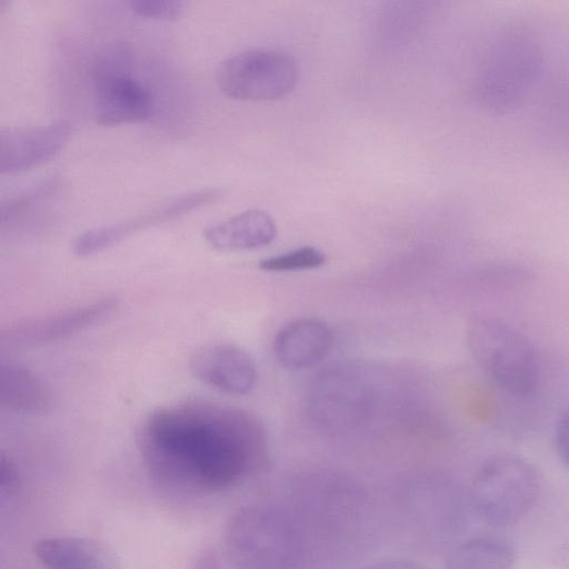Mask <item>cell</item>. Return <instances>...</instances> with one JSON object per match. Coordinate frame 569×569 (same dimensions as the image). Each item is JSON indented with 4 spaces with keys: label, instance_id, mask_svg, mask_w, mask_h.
<instances>
[{
    "label": "cell",
    "instance_id": "7402d4cb",
    "mask_svg": "<svg viewBox=\"0 0 569 569\" xmlns=\"http://www.w3.org/2000/svg\"><path fill=\"white\" fill-rule=\"evenodd\" d=\"M553 563L558 569H569V541L557 547L553 553Z\"/></svg>",
    "mask_w": 569,
    "mask_h": 569
},
{
    "label": "cell",
    "instance_id": "9c48e42d",
    "mask_svg": "<svg viewBox=\"0 0 569 569\" xmlns=\"http://www.w3.org/2000/svg\"><path fill=\"white\" fill-rule=\"evenodd\" d=\"M189 367L192 376L200 382L227 395H247L258 380L253 357L232 343L199 348L191 356Z\"/></svg>",
    "mask_w": 569,
    "mask_h": 569
},
{
    "label": "cell",
    "instance_id": "7c38bea8",
    "mask_svg": "<svg viewBox=\"0 0 569 569\" xmlns=\"http://www.w3.org/2000/svg\"><path fill=\"white\" fill-rule=\"evenodd\" d=\"M94 82V117L103 126L139 122L153 110L150 91L129 72Z\"/></svg>",
    "mask_w": 569,
    "mask_h": 569
},
{
    "label": "cell",
    "instance_id": "52a82bcc",
    "mask_svg": "<svg viewBox=\"0 0 569 569\" xmlns=\"http://www.w3.org/2000/svg\"><path fill=\"white\" fill-rule=\"evenodd\" d=\"M221 194V190L216 188L192 191L166 200L126 220L87 230L76 238L72 251L79 257L94 254L121 242L141 230L166 223L211 202H216Z\"/></svg>",
    "mask_w": 569,
    "mask_h": 569
},
{
    "label": "cell",
    "instance_id": "4fadbf2b",
    "mask_svg": "<svg viewBox=\"0 0 569 569\" xmlns=\"http://www.w3.org/2000/svg\"><path fill=\"white\" fill-rule=\"evenodd\" d=\"M34 552L46 569H119L113 552L88 537L46 538L36 545Z\"/></svg>",
    "mask_w": 569,
    "mask_h": 569
},
{
    "label": "cell",
    "instance_id": "8fae6325",
    "mask_svg": "<svg viewBox=\"0 0 569 569\" xmlns=\"http://www.w3.org/2000/svg\"><path fill=\"white\" fill-rule=\"evenodd\" d=\"M333 345L329 325L315 317H302L284 325L273 339L278 363L289 370H302L321 362Z\"/></svg>",
    "mask_w": 569,
    "mask_h": 569
},
{
    "label": "cell",
    "instance_id": "ac0fdd59",
    "mask_svg": "<svg viewBox=\"0 0 569 569\" xmlns=\"http://www.w3.org/2000/svg\"><path fill=\"white\" fill-rule=\"evenodd\" d=\"M128 4L136 16L161 20L178 18L184 7V3L178 0H132Z\"/></svg>",
    "mask_w": 569,
    "mask_h": 569
},
{
    "label": "cell",
    "instance_id": "6da1fadb",
    "mask_svg": "<svg viewBox=\"0 0 569 569\" xmlns=\"http://www.w3.org/2000/svg\"><path fill=\"white\" fill-rule=\"evenodd\" d=\"M150 478L179 493L230 489L263 467L268 438L251 413L209 402H181L151 411L138 432Z\"/></svg>",
    "mask_w": 569,
    "mask_h": 569
},
{
    "label": "cell",
    "instance_id": "2e32d148",
    "mask_svg": "<svg viewBox=\"0 0 569 569\" xmlns=\"http://www.w3.org/2000/svg\"><path fill=\"white\" fill-rule=\"evenodd\" d=\"M515 548L496 537H477L455 546L446 558L447 569H513Z\"/></svg>",
    "mask_w": 569,
    "mask_h": 569
},
{
    "label": "cell",
    "instance_id": "ba28073f",
    "mask_svg": "<svg viewBox=\"0 0 569 569\" xmlns=\"http://www.w3.org/2000/svg\"><path fill=\"white\" fill-rule=\"evenodd\" d=\"M118 306L116 297L61 310L39 318L26 319L7 328L1 341L18 346H38L69 338L99 322Z\"/></svg>",
    "mask_w": 569,
    "mask_h": 569
},
{
    "label": "cell",
    "instance_id": "5b68a950",
    "mask_svg": "<svg viewBox=\"0 0 569 569\" xmlns=\"http://www.w3.org/2000/svg\"><path fill=\"white\" fill-rule=\"evenodd\" d=\"M540 491L541 476L530 460L513 453H499L477 469L470 500L485 521L512 526L529 515Z\"/></svg>",
    "mask_w": 569,
    "mask_h": 569
},
{
    "label": "cell",
    "instance_id": "d6986e66",
    "mask_svg": "<svg viewBox=\"0 0 569 569\" xmlns=\"http://www.w3.org/2000/svg\"><path fill=\"white\" fill-rule=\"evenodd\" d=\"M553 442L559 460L569 469V406L557 420Z\"/></svg>",
    "mask_w": 569,
    "mask_h": 569
},
{
    "label": "cell",
    "instance_id": "e0dca14e",
    "mask_svg": "<svg viewBox=\"0 0 569 569\" xmlns=\"http://www.w3.org/2000/svg\"><path fill=\"white\" fill-rule=\"evenodd\" d=\"M326 262V254L315 247H300L287 252L268 257L260 261L264 271L284 272L315 269Z\"/></svg>",
    "mask_w": 569,
    "mask_h": 569
},
{
    "label": "cell",
    "instance_id": "44dd1931",
    "mask_svg": "<svg viewBox=\"0 0 569 569\" xmlns=\"http://www.w3.org/2000/svg\"><path fill=\"white\" fill-rule=\"evenodd\" d=\"M368 569H423L410 560H385L370 566Z\"/></svg>",
    "mask_w": 569,
    "mask_h": 569
},
{
    "label": "cell",
    "instance_id": "7a4b0ae2",
    "mask_svg": "<svg viewBox=\"0 0 569 569\" xmlns=\"http://www.w3.org/2000/svg\"><path fill=\"white\" fill-rule=\"evenodd\" d=\"M545 63L536 31L526 23H507L493 34L478 69L479 103L493 114L517 110L540 81Z\"/></svg>",
    "mask_w": 569,
    "mask_h": 569
},
{
    "label": "cell",
    "instance_id": "9a60e30c",
    "mask_svg": "<svg viewBox=\"0 0 569 569\" xmlns=\"http://www.w3.org/2000/svg\"><path fill=\"white\" fill-rule=\"evenodd\" d=\"M0 399L4 408L21 413H42L52 405L47 383L30 369L14 362L1 363Z\"/></svg>",
    "mask_w": 569,
    "mask_h": 569
},
{
    "label": "cell",
    "instance_id": "277c9868",
    "mask_svg": "<svg viewBox=\"0 0 569 569\" xmlns=\"http://www.w3.org/2000/svg\"><path fill=\"white\" fill-rule=\"evenodd\" d=\"M301 541L290 519L266 506H247L228 521L222 557L232 569H295Z\"/></svg>",
    "mask_w": 569,
    "mask_h": 569
},
{
    "label": "cell",
    "instance_id": "ffe728a7",
    "mask_svg": "<svg viewBox=\"0 0 569 569\" xmlns=\"http://www.w3.org/2000/svg\"><path fill=\"white\" fill-rule=\"evenodd\" d=\"M0 488L2 495L8 491L9 493L13 490L18 483V473L13 463L4 455L1 457L0 465Z\"/></svg>",
    "mask_w": 569,
    "mask_h": 569
},
{
    "label": "cell",
    "instance_id": "5bb4252c",
    "mask_svg": "<svg viewBox=\"0 0 569 569\" xmlns=\"http://www.w3.org/2000/svg\"><path fill=\"white\" fill-rule=\"evenodd\" d=\"M277 236V224L262 210L251 209L207 227L203 237L218 251L232 252L268 246Z\"/></svg>",
    "mask_w": 569,
    "mask_h": 569
},
{
    "label": "cell",
    "instance_id": "3957f363",
    "mask_svg": "<svg viewBox=\"0 0 569 569\" xmlns=\"http://www.w3.org/2000/svg\"><path fill=\"white\" fill-rule=\"evenodd\" d=\"M469 349L491 383L515 399L532 396L539 385V360L531 340L492 315H478L467 328Z\"/></svg>",
    "mask_w": 569,
    "mask_h": 569
},
{
    "label": "cell",
    "instance_id": "8992f818",
    "mask_svg": "<svg viewBox=\"0 0 569 569\" xmlns=\"http://www.w3.org/2000/svg\"><path fill=\"white\" fill-rule=\"evenodd\" d=\"M296 60L273 49H247L219 64L216 73L220 90L238 100H273L288 94L297 84Z\"/></svg>",
    "mask_w": 569,
    "mask_h": 569
},
{
    "label": "cell",
    "instance_id": "30bf717a",
    "mask_svg": "<svg viewBox=\"0 0 569 569\" xmlns=\"http://www.w3.org/2000/svg\"><path fill=\"white\" fill-rule=\"evenodd\" d=\"M69 134L70 126L63 121L1 130V173L21 172L51 159L63 147Z\"/></svg>",
    "mask_w": 569,
    "mask_h": 569
}]
</instances>
